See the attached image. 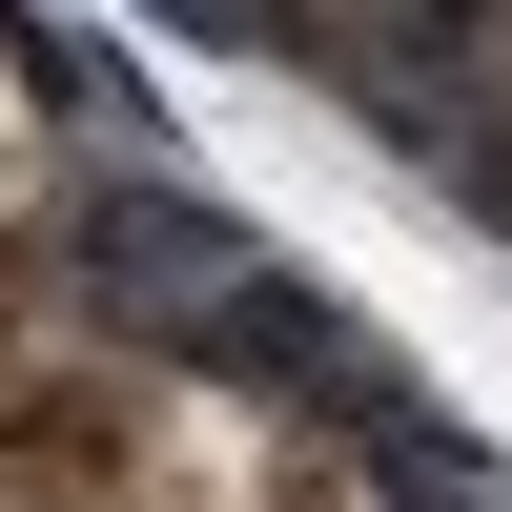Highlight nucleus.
<instances>
[{
    "instance_id": "obj_1",
    "label": "nucleus",
    "mask_w": 512,
    "mask_h": 512,
    "mask_svg": "<svg viewBox=\"0 0 512 512\" xmlns=\"http://www.w3.org/2000/svg\"><path fill=\"white\" fill-rule=\"evenodd\" d=\"M41 246H62V82L0 21V267H41Z\"/></svg>"
},
{
    "instance_id": "obj_2",
    "label": "nucleus",
    "mask_w": 512,
    "mask_h": 512,
    "mask_svg": "<svg viewBox=\"0 0 512 512\" xmlns=\"http://www.w3.org/2000/svg\"><path fill=\"white\" fill-rule=\"evenodd\" d=\"M472 103H492V164H512V21H492V62H472Z\"/></svg>"
}]
</instances>
